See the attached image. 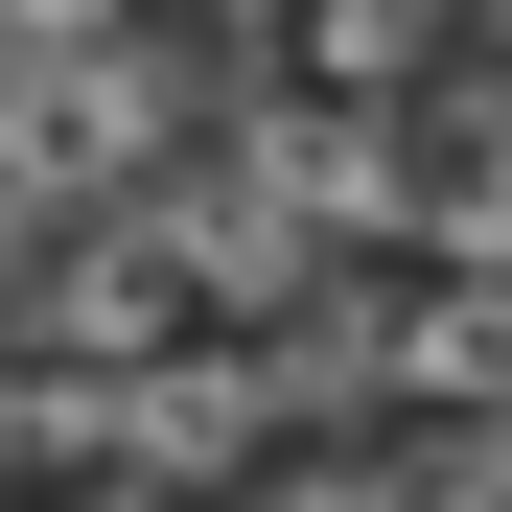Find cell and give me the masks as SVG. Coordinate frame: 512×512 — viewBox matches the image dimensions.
<instances>
[{
	"instance_id": "1",
	"label": "cell",
	"mask_w": 512,
	"mask_h": 512,
	"mask_svg": "<svg viewBox=\"0 0 512 512\" xmlns=\"http://www.w3.org/2000/svg\"><path fill=\"white\" fill-rule=\"evenodd\" d=\"M443 24H466V0H303V47L350 70V94H373V70H419V47H443Z\"/></svg>"
},
{
	"instance_id": "3",
	"label": "cell",
	"mask_w": 512,
	"mask_h": 512,
	"mask_svg": "<svg viewBox=\"0 0 512 512\" xmlns=\"http://www.w3.org/2000/svg\"><path fill=\"white\" fill-rule=\"evenodd\" d=\"M489 47H512V0H489Z\"/></svg>"
},
{
	"instance_id": "4",
	"label": "cell",
	"mask_w": 512,
	"mask_h": 512,
	"mask_svg": "<svg viewBox=\"0 0 512 512\" xmlns=\"http://www.w3.org/2000/svg\"><path fill=\"white\" fill-rule=\"evenodd\" d=\"M0 512H24V489H0Z\"/></svg>"
},
{
	"instance_id": "2",
	"label": "cell",
	"mask_w": 512,
	"mask_h": 512,
	"mask_svg": "<svg viewBox=\"0 0 512 512\" xmlns=\"http://www.w3.org/2000/svg\"><path fill=\"white\" fill-rule=\"evenodd\" d=\"M187 24H280V0H187Z\"/></svg>"
}]
</instances>
